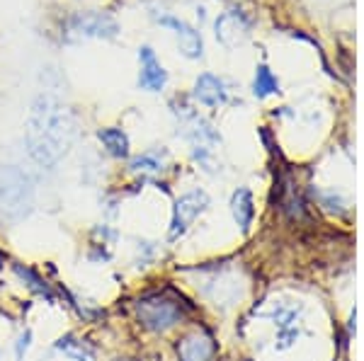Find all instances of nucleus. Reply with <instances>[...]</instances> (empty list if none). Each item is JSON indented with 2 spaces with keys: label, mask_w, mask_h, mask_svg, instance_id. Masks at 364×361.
I'll return each mask as SVG.
<instances>
[{
  "label": "nucleus",
  "mask_w": 364,
  "mask_h": 361,
  "mask_svg": "<svg viewBox=\"0 0 364 361\" xmlns=\"http://www.w3.org/2000/svg\"><path fill=\"white\" fill-rule=\"evenodd\" d=\"M214 354L216 345L207 333H192L178 345V361H211Z\"/></svg>",
  "instance_id": "nucleus-9"
},
{
  "label": "nucleus",
  "mask_w": 364,
  "mask_h": 361,
  "mask_svg": "<svg viewBox=\"0 0 364 361\" xmlns=\"http://www.w3.org/2000/svg\"><path fill=\"white\" fill-rule=\"evenodd\" d=\"M139 63H141V71H139L141 90L161 92L168 83V73H166V68H163V63L158 61L156 51L151 49V46H141L139 49Z\"/></svg>",
  "instance_id": "nucleus-6"
},
{
  "label": "nucleus",
  "mask_w": 364,
  "mask_h": 361,
  "mask_svg": "<svg viewBox=\"0 0 364 361\" xmlns=\"http://www.w3.org/2000/svg\"><path fill=\"white\" fill-rule=\"evenodd\" d=\"M117 361H119V359H117Z\"/></svg>",
  "instance_id": "nucleus-18"
},
{
  "label": "nucleus",
  "mask_w": 364,
  "mask_h": 361,
  "mask_svg": "<svg viewBox=\"0 0 364 361\" xmlns=\"http://www.w3.org/2000/svg\"><path fill=\"white\" fill-rule=\"evenodd\" d=\"M209 194L204 189H192L187 194H182L173 206V218H170V228H168V240L175 243L190 231V226L195 223L199 213H204L209 209Z\"/></svg>",
  "instance_id": "nucleus-4"
},
{
  "label": "nucleus",
  "mask_w": 364,
  "mask_h": 361,
  "mask_svg": "<svg viewBox=\"0 0 364 361\" xmlns=\"http://www.w3.org/2000/svg\"><path fill=\"white\" fill-rule=\"evenodd\" d=\"M301 316V306H294V304H279L274 306V311L269 313V318L274 320L279 330H289V328H296V320Z\"/></svg>",
  "instance_id": "nucleus-16"
},
{
  "label": "nucleus",
  "mask_w": 364,
  "mask_h": 361,
  "mask_svg": "<svg viewBox=\"0 0 364 361\" xmlns=\"http://www.w3.org/2000/svg\"><path fill=\"white\" fill-rule=\"evenodd\" d=\"M163 160H166V153H161V150H146V153H141L132 160L129 170L141 174H156L163 170Z\"/></svg>",
  "instance_id": "nucleus-15"
},
{
  "label": "nucleus",
  "mask_w": 364,
  "mask_h": 361,
  "mask_svg": "<svg viewBox=\"0 0 364 361\" xmlns=\"http://www.w3.org/2000/svg\"><path fill=\"white\" fill-rule=\"evenodd\" d=\"M34 201V184L25 170L15 165H0V211L8 218H22Z\"/></svg>",
  "instance_id": "nucleus-2"
},
{
  "label": "nucleus",
  "mask_w": 364,
  "mask_h": 361,
  "mask_svg": "<svg viewBox=\"0 0 364 361\" xmlns=\"http://www.w3.org/2000/svg\"><path fill=\"white\" fill-rule=\"evenodd\" d=\"M231 213L240 226V231L248 233L252 221H255V204H252V191L248 187H240L231 196Z\"/></svg>",
  "instance_id": "nucleus-10"
},
{
  "label": "nucleus",
  "mask_w": 364,
  "mask_h": 361,
  "mask_svg": "<svg viewBox=\"0 0 364 361\" xmlns=\"http://www.w3.org/2000/svg\"><path fill=\"white\" fill-rule=\"evenodd\" d=\"M158 22H161L163 27L173 29L175 37H178V42H180V51L187 58H199V56H202L204 44H202V37H199V32H197L195 27H190L185 20H180V17H173V15L158 17Z\"/></svg>",
  "instance_id": "nucleus-7"
},
{
  "label": "nucleus",
  "mask_w": 364,
  "mask_h": 361,
  "mask_svg": "<svg viewBox=\"0 0 364 361\" xmlns=\"http://www.w3.org/2000/svg\"><path fill=\"white\" fill-rule=\"evenodd\" d=\"M279 92V80L274 78V73L269 71L265 63H260L255 71V80H252V95L257 100H265L269 95H277Z\"/></svg>",
  "instance_id": "nucleus-14"
},
{
  "label": "nucleus",
  "mask_w": 364,
  "mask_h": 361,
  "mask_svg": "<svg viewBox=\"0 0 364 361\" xmlns=\"http://www.w3.org/2000/svg\"><path fill=\"white\" fill-rule=\"evenodd\" d=\"M97 141L105 145V150H107L112 158H117V160L129 158V136L122 129H117V126L100 129L97 131Z\"/></svg>",
  "instance_id": "nucleus-11"
},
{
  "label": "nucleus",
  "mask_w": 364,
  "mask_h": 361,
  "mask_svg": "<svg viewBox=\"0 0 364 361\" xmlns=\"http://www.w3.org/2000/svg\"><path fill=\"white\" fill-rule=\"evenodd\" d=\"M182 318H185L182 304L166 294H149L136 301V320L141 328L151 330V333H168L182 323Z\"/></svg>",
  "instance_id": "nucleus-3"
},
{
  "label": "nucleus",
  "mask_w": 364,
  "mask_h": 361,
  "mask_svg": "<svg viewBox=\"0 0 364 361\" xmlns=\"http://www.w3.org/2000/svg\"><path fill=\"white\" fill-rule=\"evenodd\" d=\"M195 100H199L204 107H219L228 100L226 80L214 73H202L195 83Z\"/></svg>",
  "instance_id": "nucleus-8"
},
{
  "label": "nucleus",
  "mask_w": 364,
  "mask_h": 361,
  "mask_svg": "<svg viewBox=\"0 0 364 361\" xmlns=\"http://www.w3.org/2000/svg\"><path fill=\"white\" fill-rule=\"evenodd\" d=\"M68 32L78 37H97V39H114L119 25L107 13H78L68 20Z\"/></svg>",
  "instance_id": "nucleus-5"
},
{
  "label": "nucleus",
  "mask_w": 364,
  "mask_h": 361,
  "mask_svg": "<svg viewBox=\"0 0 364 361\" xmlns=\"http://www.w3.org/2000/svg\"><path fill=\"white\" fill-rule=\"evenodd\" d=\"M56 349L63 354V357H68V359H73V361H97L95 352H92V349L87 347L85 342L75 340L73 335L61 337V340L56 342Z\"/></svg>",
  "instance_id": "nucleus-13"
},
{
  "label": "nucleus",
  "mask_w": 364,
  "mask_h": 361,
  "mask_svg": "<svg viewBox=\"0 0 364 361\" xmlns=\"http://www.w3.org/2000/svg\"><path fill=\"white\" fill-rule=\"evenodd\" d=\"M29 345H32V330H25L20 337H17V345H15V357L17 361H25V354Z\"/></svg>",
  "instance_id": "nucleus-17"
},
{
  "label": "nucleus",
  "mask_w": 364,
  "mask_h": 361,
  "mask_svg": "<svg viewBox=\"0 0 364 361\" xmlns=\"http://www.w3.org/2000/svg\"><path fill=\"white\" fill-rule=\"evenodd\" d=\"M75 136L73 112L61 100L51 95H39L32 102V112L27 119L25 143L27 153L37 165L56 167L63 155L70 150Z\"/></svg>",
  "instance_id": "nucleus-1"
},
{
  "label": "nucleus",
  "mask_w": 364,
  "mask_h": 361,
  "mask_svg": "<svg viewBox=\"0 0 364 361\" xmlns=\"http://www.w3.org/2000/svg\"><path fill=\"white\" fill-rule=\"evenodd\" d=\"M13 272H15L17 277H20V282L25 284V287H27L29 291H34V294L42 296V299H46V301H54V291H51L49 284H46L44 279L32 270V267L13 265Z\"/></svg>",
  "instance_id": "nucleus-12"
}]
</instances>
